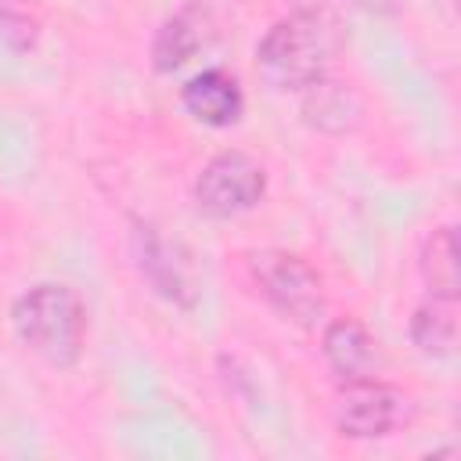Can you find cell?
Returning a JSON list of instances; mask_svg holds the SVG:
<instances>
[{
  "mask_svg": "<svg viewBox=\"0 0 461 461\" xmlns=\"http://www.w3.org/2000/svg\"><path fill=\"white\" fill-rule=\"evenodd\" d=\"M11 328L32 357L68 371L79 364L86 346V306L76 288L61 281H40L11 303Z\"/></svg>",
  "mask_w": 461,
  "mask_h": 461,
  "instance_id": "obj_1",
  "label": "cell"
},
{
  "mask_svg": "<svg viewBox=\"0 0 461 461\" xmlns=\"http://www.w3.org/2000/svg\"><path fill=\"white\" fill-rule=\"evenodd\" d=\"M335 29L321 11H292L277 18L256 43V68L274 90H306L328 76Z\"/></svg>",
  "mask_w": 461,
  "mask_h": 461,
  "instance_id": "obj_2",
  "label": "cell"
},
{
  "mask_svg": "<svg viewBox=\"0 0 461 461\" xmlns=\"http://www.w3.org/2000/svg\"><path fill=\"white\" fill-rule=\"evenodd\" d=\"M245 267L263 292V299L292 324L313 328L324 313V281L321 274L295 252L285 249H252L245 252Z\"/></svg>",
  "mask_w": 461,
  "mask_h": 461,
  "instance_id": "obj_3",
  "label": "cell"
},
{
  "mask_svg": "<svg viewBox=\"0 0 461 461\" xmlns=\"http://www.w3.org/2000/svg\"><path fill=\"white\" fill-rule=\"evenodd\" d=\"M267 191V173L263 166L245 155V151H220L212 155L198 180H194V202L209 216H238L259 205Z\"/></svg>",
  "mask_w": 461,
  "mask_h": 461,
  "instance_id": "obj_4",
  "label": "cell"
},
{
  "mask_svg": "<svg viewBox=\"0 0 461 461\" xmlns=\"http://www.w3.org/2000/svg\"><path fill=\"white\" fill-rule=\"evenodd\" d=\"M133 259L140 277L173 306L180 310H194L198 306V281H194V267L187 259V252L173 241H166L151 223H137L133 227Z\"/></svg>",
  "mask_w": 461,
  "mask_h": 461,
  "instance_id": "obj_5",
  "label": "cell"
},
{
  "mask_svg": "<svg viewBox=\"0 0 461 461\" xmlns=\"http://www.w3.org/2000/svg\"><path fill=\"white\" fill-rule=\"evenodd\" d=\"M403 418V400L396 389L378 382L375 375L346 382L335 403V425L349 439H378L389 436Z\"/></svg>",
  "mask_w": 461,
  "mask_h": 461,
  "instance_id": "obj_6",
  "label": "cell"
},
{
  "mask_svg": "<svg viewBox=\"0 0 461 461\" xmlns=\"http://www.w3.org/2000/svg\"><path fill=\"white\" fill-rule=\"evenodd\" d=\"M180 104L184 112L212 130H223L230 122L241 119L245 112V94L238 86V79L227 68H202L198 76H191L180 86Z\"/></svg>",
  "mask_w": 461,
  "mask_h": 461,
  "instance_id": "obj_7",
  "label": "cell"
},
{
  "mask_svg": "<svg viewBox=\"0 0 461 461\" xmlns=\"http://www.w3.org/2000/svg\"><path fill=\"white\" fill-rule=\"evenodd\" d=\"M321 349H324V360L335 367V375H342L346 382L375 375L378 349L371 331L357 317H335L321 335Z\"/></svg>",
  "mask_w": 461,
  "mask_h": 461,
  "instance_id": "obj_8",
  "label": "cell"
},
{
  "mask_svg": "<svg viewBox=\"0 0 461 461\" xmlns=\"http://www.w3.org/2000/svg\"><path fill=\"white\" fill-rule=\"evenodd\" d=\"M360 101L346 83L335 79H317L313 86L303 90V119L321 130V133H349L360 122Z\"/></svg>",
  "mask_w": 461,
  "mask_h": 461,
  "instance_id": "obj_9",
  "label": "cell"
},
{
  "mask_svg": "<svg viewBox=\"0 0 461 461\" xmlns=\"http://www.w3.org/2000/svg\"><path fill=\"white\" fill-rule=\"evenodd\" d=\"M205 43V32H202V14L198 7H184L176 14H169L155 40H151V65L155 72H176L180 65H187L194 58V50Z\"/></svg>",
  "mask_w": 461,
  "mask_h": 461,
  "instance_id": "obj_10",
  "label": "cell"
},
{
  "mask_svg": "<svg viewBox=\"0 0 461 461\" xmlns=\"http://www.w3.org/2000/svg\"><path fill=\"white\" fill-rule=\"evenodd\" d=\"M418 270H421V281L429 288L432 299H450L457 303V234L450 223L436 227L425 241H421V252H418Z\"/></svg>",
  "mask_w": 461,
  "mask_h": 461,
  "instance_id": "obj_11",
  "label": "cell"
},
{
  "mask_svg": "<svg viewBox=\"0 0 461 461\" xmlns=\"http://www.w3.org/2000/svg\"><path fill=\"white\" fill-rule=\"evenodd\" d=\"M411 342L436 360L454 357L457 346V317H454V303L450 299H429L411 313Z\"/></svg>",
  "mask_w": 461,
  "mask_h": 461,
  "instance_id": "obj_12",
  "label": "cell"
},
{
  "mask_svg": "<svg viewBox=\"0 0 461 461\" xmlns=\"http://www.w3.org/2000/svg\"><path fill=\"white\" fill-rule=\"evenodd\" d=\"M0 40L11 47V50H29L36 43V22L29 14H14V11H4L0 14Z\"/></svg>",
  "mask_w": 461,
  "mask_h": 461,
  "instance_id": "obj_13",
  "label": "cell"
},
{
  "mask_svg": "<svg viewBox=\"0 0 461 461\" xmlns=\"http://www.w3.org/2000/svg\"><path fill=\"white\" fill-rule=\"evenodd\" d=\"M353 7H360L364 14H396V7H400V0H349Z\"/></svg>",
  "mask_w": 461,
  "mask_h": 461,
  "instance_id": "obj_14",
  "label": "cell"
}]
</instances>
